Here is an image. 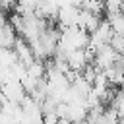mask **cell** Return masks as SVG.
<instances>
[{
	"label": "cell",
	"instance_id": "obj_15",
	"mask_svg": "<svg viewBox=\"0 0 124 124\" xmlns=\"http://www.w3.org/2000/svg\"><path fill=\"white\" fill-rule=\"evenodd\" d=\"M122 91H124V83H122Z\"/></svg>",
	"mask_w": 124,
	"mask_h": 124
},
{
	"label": "cell",
	"instance_id": "obj_7",
	"mask_svg": "<svg viewBox=\"0 0 124 124\" xmlns=\"http://www.w3.org/2000/svg\"><path fill=\"white\" fill-rule=\"evenodd\" d=\"M103 19H101V16H95V14H91V12H87V10H81L79 8V19H78V27L79 29H83L87 35L89 33H93L97 27H99V23H101Z\"/></svg>",
	"mask_w": 124,
	"mask_h": 124
},
{
	"label": "cell",
	"instance_id": "obj_8",
	"mask_svg": "<svg viewBox=\"0 0 124 124\" xmlns=\"http://www.w3.org/2000/svg\"><path fill=\"white\" fill-rule=\"evenodd\" d=\"M108 108L118 116V118H124V91L122 89H116L114 95L110 97L108 101Z\"/></svg>",
	"mask_w": 124,
	"mask_h": 124
},
{
	"label": "cell",
	"instance_id": "obj_14",
	"mask_svg": "<svg viewBox=\"0 0 124 124\" xmlns=\"http://www.w3.org/2000/svg\"><path fill=\"white\" fill-rule=\"evenodd\" d=\"M56 124H72V122H68V120H58Z\"/></svg>",
	"mask_w": 124,
	"mask_h": 124
},
{
	"label": "cell",
	"instance_id": "obj_10",
	"mask_svg": "<svg viewBox=\"0 0 124 124\" xmlns=\"http://www.w3.org/2000/svg\"><path fill=\"white\" fill-rule=\"evenodd\" d=\"M105 21L110 25L112 33H116V35H124V12H118V14H108Z\"/></svg>",
	"mask_w": 124,
	"mask_h": 124
},
{
	"label": "cell",
	"instance_id": "obj_13",
	"mask_svg": "<svg viewBox=\"0 0 124 124\" xmlns=\"http://www.w3.org/2000/svg\"><path fill=\"white\" fill-rule=\"evenodd\" d=\"M14 6H16V0H0V12L12 10Z\"/></svg>",
	"mask_w": 124,
	"mask_h": 124
},
{
	"label": "cell",
	"instance_id": "obj_3",
	"mask_svg": "<svg viewBox=\"0 0 124 124\" xmlns=\"http://www.w3.org/2000/svg\"><path fill=\"white\" fill-rule=\"evenodd\" d=\"M118 56H120V54H116L108 45H105V46H101V48H97V50L93 52V60H91V64H93L97 70L103 72V70L114 66V62L118 60Z\"/></svg>",
	"mask_w": 124,
	"mask_h": 124
},
{
	"label": "cell",
	"instance_id": "obj_1",
	"mask_svg": "<svg viewBox=\"0 0 124 124\" xmlns=\"http://www.w3.org/2000/svg\"><path fill=\"white\" fill-rule=\"evenodd\" d=\"M87 43H89V35L83 29H79V27H68V29H60L56 50L62 52V54H68L72 50L87 48Z\"/></svg>",
	"mask_w": 124,
	"mask_h": 124
},
{
	"label": "cell",
	"instance_id": "obj_5",
	"mask_svg": "<svg viewBox=\"0 0 124 124\" xmlns=\"http://www.w3.org/2000/svg\"><path fill=\"white\" fill-rule=\"evenodd\" d=\"M56 19L60 23V29H68V27H78V19H79V8L76 6H64L58 10Z\"/></svg>",
	"mask_w": 124,
	"mask_h": 124
},
{
	"label": "cell",
	"instance_id": "obj_2",
	"mask_svg": "<svg viewBox=\"0 0 124 124\" xmlns=\"http://www.w3.org/2000/svg\"><path fill=\"white\" fill-rule=\"evenodd\" d=\"M110 37H112V29H110V25L103 19V21L99 23V27H97L93 33H89V43H87V48H89L91 52H95L97 48H101V46L108 45Z\"/></svg>",
	"mask_w": 124,
	"mask_h": 124
},
{
	"label": "cell",
	"instance_id": "obj_9",
	"mask_svg": "<svg viewBox=\"0 0 124 124\" xmlns=\"http://www.w3.org/2000/svg\"><path fill=\"white\" fill-rule=\"evenodd\" d=\"M27 76H31L33 79H45V74H46V62L45 60H33L27 70H25Z\"/></svg>",
	"mask_w": 124,
	"mask_h": 124
},
{
	"label": "cell",
	"instance_id": "obj_11",
	"mask_svg": "<svg viewBox=\"0 0 124 124\" xmlns=\"http://www.w3.org/2000/svg\"><path fill=\"white\" fill-rule=\"evenodd\" d=\"M16 62V54L12 48H0V70H8Z\"/></svg>",
	"mask_w": 124,
	"mask_h": 124
},
{
	"label": "cell",
	"instance_id": "obj_12",
	"mask_svg": "<svg viewBox=\"0 0 124 124\" xmlns=\"http://www.w3.org/2000/svg\"><path fill=\"white\" fill-rule=\"evenodd\" d=\"M108 46H110L116 54L124 56V35H116V33H112V37H110V41H108Z\"/></svg>",
	"mask_w": 124,
	"mask_h": 124
},
{
	"label": "cell",
	"instance_id": "obj_6",
	"mask_svg": "<svg viewBox=\"0 0 124 124\" xmlns=\"http://www.w3.org/2000/svg\"><path fill=\"white\" fill-rule=\"evenodd\" d=\"M12 50H14V54H16V60H17L19 64H23L25 68H27L33 60H35V56H33V52H31L29 43H27V41H23L21 37H16Z\"/></svg>",
	"mask_w": 124,
	"mask_h": 124
},
{
	"label": "cell",
	"instance_id": "obj_4",
	"mask_svg": "<svg viewBox=\"0 0 124 124\" xmlns=\"http://www.w3.org/2000/svg\"><path fill=\"white\" fill-rule=\"evenodd\" d=\"M0 93L8 99V101H12V103H21L23 101V97L27 95L25 93V89L21 87V83H19V79H16V78H12V79H6L2 85H0Z\"/></svg>",
	"mask_w": 124,
	"mask_h": 124
}]
</instances>
